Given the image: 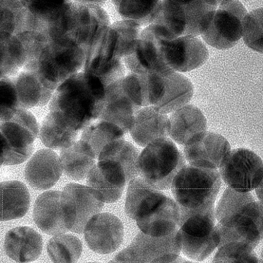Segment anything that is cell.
Returning a JSON list of instances; mask_svg holds the SVG:
<instances>
[{
	"label": "cell",
	"instance_id": "6da1fadb",
	"mask_svg": "<svg viewBox=\"0 0 263 263\" xmlns=\"http://www.w3.org/2000/svg\"><path fill=\"white\" fill-rule=\"evenodd\" d=\"M221 178L219 171L186 165L176 176L171 191L180 211V227L187 218L214 208Z\"/></svg>",
	"mask_w": 263,
	"mask_h": 263
},
{
	"label": "cell",
	"instance_id": "7a4b0ae2",
	"mask_svg": "<svg viewBox=\"0 0 263 263\" xmlns=\"http://www.w3.org/2000/svg\"><path fill=\"white\" fill-rule=\"evenodd\" d=\"M186 161L171 139L160 138L147 145L140 154L139 177L156 189L169 190L176 176L186 165Z\"/></svg>",
	"mask_w": 263,
	"mask_h": 263
},
{
	"label": "cell",
	"instance_id": "3957f363",
	"mask_svg": "<svg viewBox=\"0 0 263 263\" xmlns=\"http://www.w3.org/2000/svg\"><path fill=\"white\" fill-rule=\"evenodd\" d=\"M219 1H163L154 24L164 27L175 37L201 35L217 9Z\"/></svg>",
	"mask_w": 263,
	"mask_h": 263
},
{
	"label": "cell",
	"instance_id": "277c9868",
	"mask_svg": "<svg viewBox=\"0 0 263 263\" xmlns=\"http://www.w3.org/2000/svg\"><path fill=\"white\" fill-rule=\"evenodd\" d=\"M39 126L31 112L18 109L12 118L0 126L1 165H14L28 160L34 151Z\"/></svg>",
	"mask_w": 263,
	"mask_h": 263
},
{
	"label": "cell",
	"instance_id": "5b68a950",
	"mask_svg": "<svg viewBox=\"0 0 263 263\" xmlns=\"http://www.w3.org/2000/svg\"><path fill=\"white\" fill-rule=\"evenodd\" d=\"M176 37L163 26L153 24L142 30L134 50L123 58L125 67L138 74H166L174 71L165 63L162 41Z\"/></svg>",
	"mask_w": 263,
	"mask_h": 263
},
{
	"label": "cell",
	"instance_id": "8992f818",
	"mask_svg": "<svg viewBox=\"0 0 263 263\" xmlns=\"http://www.w3.org/2000/svg\"><path fill=\"white\" fill-rule=\"evenodd\" d=\"M247 9L238 1H219L205 30L201 34L205 43L220 50L234 47L242 36Z\"/></svg>",
	"mask_w": 263,
	"mask_h": 263
},
{
	"label": "cell",
	"instance_id": "52a82bcc",
	"mask_svg": "<svg viewBox=\"0 0 263 263\" xmlns=\"http://www.w3.org/2000/svg\"><path fill=\"white\" fill-rule=\"evenodd\" d=\"M218 249L231 242L247 244L255 249L263 240V204L254 201L235 216L215 226Z\"/></svg>",
	"mask_w": 263,
	"mask_h": 263
},
{
	"label": "cell",
	"instance_id": "ba28073f",
	"mask_svg": "<svg viewBox=\"0 0 263 263\" xmlns=\"http://www.w3.org/2000/svg\"><path fill=\"white\" fill-rule=\"evenodd\" d=\"M215 208L186 219L179 230L181 250L190 258L202 261L218 246Z\"/></svg>",
	"mask_w": 263,
	"mask_h": 263
},
{
	"label": "cell",
	"instance_id": "9c48e42d",
	"mask_svg": "<svg viewBox=\"0 0 263 263\" xmlns=\"http://www.w3.org/2000/svg\"><path fill=\"white\" fill-rule=\"evenodd\" d=\"M62 208L68 231L82 233L90 219L101 212L104 202L88 186L75 183L67 184L62 192Z\"/></svg>",
	"mask_w": 263,
	"mask_h": 263
},
{
	"label": "cell",
	"instance_id": "30bf717a",
	"mask_svg": "<svg viewBox=\"0 0 263 263\" xmlns=\"http://www.w3.org/2000/svg\"><path fill=\"white\" fill-rule=\"evenodd\" d=\"M219 172L230 189L239 193L255 190L263 178V162L260 158L248 149L232 150Z\"/></svg>",
	"mask_w": 263,
	"mask_h": 263
},
{
	"label": "cell",
	"instance_id": "8fae6325",
	"mask_svg": "<svg viewBox=\"0 0 263 263\" xmlns=\"http://www.w3.org/2000/svg\"><path fill=\"white\" fill-rule=\"evenodd\" d=\"M229 141L220 135L205 131L184 147V156L190 165L217 171L226 162L231 153Z\"/></svg>",
	"mask_w": 263,
	"mask_h": 263
},
{
	"label": "cell",
	"instance_id": "7c38bea8",
	"mask_svg": "<svg viewBox=\"0 0 263 263\" xmlns=\"http://www.w3.org/2000/svg\"><path fill=\"white\" fill-rule=\"evenodd\" d=\"M163 55L166 65L176 72L190 71L202 66L209 58V51L197 36L185 35L163 40Z\"/></svg>",
	"mask_w": 263,
	"mask_h": 263
},
{
	"label": "cell",
	"instance_id": "4fadbf2b",
	"mask_svg": "<svg viewBox=\"0 0 263 263\" xmlns=\"http://www.w3.org/2000/svg\"><path fill=\"white\" fill-rule=\"evenodd\" d=\"M84 237L89 248L100 254L115 252L124 238V227L120 219L108 213H99L88 222Z\"/></svg>",
	"mask_w": 263,
	"mask_h": 263
},
{
	"label": "cell",
	"instance_id": "5bb4252c",
	"mask_svg": "<svg viewBox=\"0 0 263 263\" xmlns=\"http://www.w3.org/2000/svg\"><path fill=\"white\" fill-rule=\"evenodd\" d=\"M128 184L123 168L110 160L99 161L87 177V184L104 203H111L122 197Z\"/></svg>",
	"mask_w": 263,
	"mask_h": 263
},
{
	"label": "cell",
	"instance_id": "9a60e30c",
	"mask_svg": "<svg viewBox=\"0 0 263 263\" xmlns=\"http://www.w3.org/2000/svg\"><path fill=\"white\" fill-rule=\"evenodd\" d=\"M59 156L50 149H42L26 164L25 177L28 184L36 190H47L58 182L63 174Z\"/></svg>",
	"mask_w": 263,
	"mask_h": 263
},
{
	"label": "cell",
	"instance_id": "2e32d148",
	"mask_svg": "<svg viewBox=\"0 0 263 263\" xmlns=\"http://www.w3.org/2000/svg\"><path fill=\"white\" fill-rule=\"evenodd\" d=\"M122 80L106 88L105 100L99 119L114 124L127 133L133 128L136 114L141 108L136 106L126 95Z\"/></svg>",
	"mask_w": 263,
	"mask_h": 263
},
{
	"label": "cell",
	"instance_id": "e0dca14e",
	"mask_svg": "<svg viewBox=\"0 0 263 263\" xmlns=\"http://www.w3.org/2000/svg\"><path fill=\"white\" fill-rule=\"evenodd\" d=\"M126 249L141 263H152L167 255H179L181 246L179 230L162 237L152 236L141 232Z\"/></svg>",
	"mask_w": 263,
	"mask_h": 263
},
{
	"label": "cell",
	"instance_id": "ac0fdd59",
	"mask_svg": "<svg viewBox=\"0 0 263 263\" xmlns=\"http://www.w3.org/2000/svg\"><path fill=\"white\" fill-rule=\"evenodd\" d=\"M180 211L176 201L166 196L151 212L137 220L141 232L149 236L171 235L180 228Z\"/></svg>",
	"mask_w": 263,
	"mask_h": 263
},
{
	"label": "cell",
	"instance_id": "d6986e66",
	"mask_svg": "<svg viewBox=\"0 0 263 263\" xmlns=\"http://www.w3.org/2000/svg\"><path fill=\"white\" fill-rule=\"evenodd\" d=\"M194 95L192 82L175 71L163 75L158 100L154 106L161 114L167 115L187 105Z\"/></svg>",
	"mask_w": 263,
	"mask_h": 263
},
{
	"label": "cell",
	"instance_id": "ffe728a7",
	"mask_svg": "<svg viewBox=\"0 0 263 263\" xmlns=\"http://www.w3.org/2000/svg\"><path fill=\"white\" fill-rule=\"evenodd\" d=\"M61 197L62 192L48 191L37 197L34 204L33 217L36 227L49 235L68 231L64 220Z\"/></svg>",
	"mask_w": 263,
	"mask_h": 263
},
{
	"label": "cell",
	"instance_id": "44dd1931",
	"mask_svg": "<svg viewBox=\"0 0 263 263\" xmlns=\"http://www.w3.org/2000/svg\"><path fill=\"white\" fill-rule=\"evenodd\" d=\"M43 240L40 234L28 227L13 229L7 233L5 249L7 255L17 262L35 260L42 254Z\"/></svg>",
	"mask_w": 263,
	"mask_h": 263
},
{
	"label": "cell",
	"instance_id": "7402d4cb",
	"mask_svg": "<svg viewBox=\"0 0 263 263\" xmlns=\"http://www.w3.org/2000/svg\"><path fill=\"white\" fill-rule=\"evenodd\" d=\"M168 129L169 118L150 106L137 111L129 133L139 145L145 147L158 139L168 137Z\"/></svg>",
	"mask_w": 263,
	"mask_h": 263
},
{
	"label": "cell",
	"instance_id": "603a6c76",
	"mask_svg": "<svg viewBox=\"0 0 263 263\" xmlns=\"http://www.w3.org/2000/svg\"><path fill=\"white\" fill-rule=\"evenodd\" d=\"M206 120L193 105H186L169 117L168 137L178 144L185 145L197 135L206 130Z\"/></svg>",
	"mask_w": 263,
	"mask_h": 263
},
{
	"label": "cell",
	"instance_id": "cb8c5ba5",
	"mask_svg": "<svg viewBox=\"0 0 263 263\" xmlns=\"http://www.w3.org/2000/svg\"><path fill=\"white\" fill-rule=\"evenodd\" d=\"M167 196L146 183L140 177L129 182L125 212L136 221L151 212Z\"/></svg>",
	"mask_w": 263,
	"mask_h": 263
},
{
	"label": "cell",
	"instance_id": "d4e9b609",
	"mask_svg": "<svg viewBox=\"0 0 263 263\" xmlns=\"http://www.w3.org/2000/svg\"><path fill=\"white\" fill-rule=\"evenodd\" d=\"M60 158L65 174L76 181L87 178L97 160L90 146L82 140L62 149Z\"/></svg>",
	"mask_w": 263,
	"mask_h": 263
},
{
	"label": "cell",
	"instance_id": "484cf974",
	"mask_svg": "<svg viewBox=\"0 0 263 263\" xmlns=\"http://www.w3.org/2000/svg\"><path fill=\"white\" fill-rule=\"evenodd\" d=\"M1 220L9 221L24 217L30 204L26 185L16 180L1 183Z\"/></svg>",
	"mask_w": 263,
	"mask_h": 263
},
{
	"label": "cell",
	"instance_id": "4316f807",
	"mask_svg": "<svg viewBox=\"0 0 263 263\" xmlns=\"http://www.w3.org/2000/svg\"><path fill=\"white\" fill-rule=\"evenodd\" d=\"M78 134L52 111L44 120L40 132L41 140L46 147L62 150L76 142Z\"/></svg>",
	"mask_w": 263,
	"mask_h": 263
},
{
	"label": "cell",
	"instance_id": "83f0119b",
	"mask_svg": "<svg viewBox=\"0 0 263 263\" xmlns=\"http://www.w3.org/2000/svg\"><path fill=\"white\" fill-rule=\"evenodd\" d=\"M117 11L124 20L134 21L143 28L155 23L162 7L157 0H120L114 1Z\"/></svg>",
	"mask_w": 263,
	"mask_h": 263
},
{
	"label": "cell",
	"instance_id": "f1b7e54d",
	"mask_svg": "<svg viewBox=\"0 0 263 263\" xmlns=\"http://www.w3.org/2000/svg\"><path fill=\"white\" fill-rule=\"evenodd\" d=\"M140 153L133 144L124 140L116 141L100 154L98 161L110 160L118 163L123 169L128 182L139 177L138 160Z\"/></svg>",
	"mask_w": 263,
	"mask_h": 263
},
{
	"label": "cell",
	"instance_id": "f546056e",
	"mask_svg": "<svg viewBox=\"0 0 263 263\" xmlns=\"http://www.w3.org/2000/svg\"><path fill=\"white\" fill-rule=\"evenodd\" d=\"M81 140L90 146L98 160L107 146L116 141L124 140V133L117 125L101 121L83 130Z\"/></svg>",
	"mask_w": 263,
	"mask_h": 263
},
{
	"label": "cell",
	"instance_id": "4dcf8cb0",
	"mask_svg": "<svg viewBox=\"0 0 263 263\" xmlns=\"http://www.w3.org/2000/svg\"><path fill=\"white\" fill-rule=\"evenodd\" d=\"M83 251V243L77 236L60 234L48 241L47 252L53 263H76Z\"/></svg>",
	"mask_w": 263,
	"mask_h": 263
},
{
	"label": "cell",
	"instance_id": "1f68e13d",
	"mask_svg": "<svg viewBox=\"0 0 263 263\" xmlns=\"http://www.w3.org/2000/svg\"><path fill=\"white\" fill-rule=\"evenodd\" d=\"M254 201V198L251 193H239L228 187L219 201L215 213L218 223H222L231 219L244 206Z\"/></svg>",
	"mask_w": 263,
	"mask_h": 263
},
{
	"label": "cell",
	"instance_id": "d6a6232c",
	"mask_svg": "<svg viewBox=\"0 0 263 263\" xmlns=\"http://www.w3.org/2000/svg\"><path fill=\"white\" fill-rule=\"evenodd\" d=\"M112 27L118 33L116 57L124 58L134 51L143 28L137 23L129 20L117 22Z\"/></svg>",
	"mask_w": 263,
	"mask_h": 263
},
{
	"label": "cell",
	"instance_id": "836d02e7",
	"mask_svg": "<svg viewBox=\"0 0 263 263\" xmlns=\"http://www.w3.org/2000/svg\"><path fill=\"white\" fill-rule=\"evenodd\" d=\"M126 95L139 108L150 106L149 89L147 74L130 73L122 80Z\"/></svg>",
	"mask_w": 263,
	"mask_h": 263
},
{
	"label": "cell",
	"instance_id": "e575fe53",
	"mask_svg": "<svg viewBox=\"0 0 263 263\" xmlns=\"http://www.w3.org/2000/svg\"><path fill=\"white\" fill-rule=\"evenodd\" d=\"M254 249L240 242H231L218 249L213 263H261Z\"/></svg>",
	"mask_w": 263,
	"mask_h": 263
},
{
	"label": "cell",
	"instance_id": "d590c367",
	"mask_svg": "<svg viewBox=\"0 0 263 263\" xmlns=\"http://www.w3.org/2000/svg\"><path fill=\"white\" fill-rule=\"evenodd\" d=\"M242 39L249 48L263 53V8L248 13L243 24Z\"/></svg>",
	"mask_w": 263,
	"mask_h": 263
},
{
	"label": "cell",
	"instance_id": "8d00e7d4",
	"mask_svg": "<svg viewBox=\"0 0 263 263\" xmlns=\"http://www.w3.org/2000/svg\"><path fill=\"white\" fill-rule=\"evenodd\" d=\"M107 263H141L136 260L126 249L118 254L116 257Z\"/></svg>",
	"mask_w": 263,
	"mask_h": 263
},
{
	"label": "cell",
	"instance_id": "74e56055",
	"mask_svg": "<svg viewBox=\"0 0 263 263\" xmlns=\"http://www.w3.org/2000/svg\"><path fill=\"white\" fill-rule=\"evenodd\" d=\"M255 190L259 202L263 204V178L260 183Z\"/></svg>",
	"mask_w": 263,
	"mask_h": 263
},
{
	"label": "cell",
	"instance_id": "f35d334b",
	"mask_svg": "<svg viewBox=\"0 0 263 263\" xmlns=\"http://www.w3.org/2000/svg\"><path fill=\"white\" fill-rule=\"evenodd\" d=\"M181 263H197V262H193L191 261L186 260L185 259H184L183 261Z\"/></svg>",
	"mask_w": 263,
	"mask_h": 263
},
{
	"label": "cell",
	"instance_id": "ab89813d",
	"mask_svg": "<svg viewBox=\"0 0 263 263\" xmlns=\"http://www.w3.org/2000/svg\"><path fill=\"white\" fill-rule=\"evenodd\" d=\"M260 260L261 263H263V249L261 252Z\"/></svg>",
	"mask_w": 263,
	"mask_h": 263
},
{
	"label": "cell",
	"instance_id": "60d3db41",
	"mask_svg": "<svg viewBox=\"0 0 263 263\" xmlns=\"http://www.w3.org/2000/svg\"><path fill=\"white\" fill-rule=\"evenodd\" d=\"M86 263H101V262H86Z\"/></svg>",
	"mask_w": 263,
	"mask_h": 263
}]
</instances>
